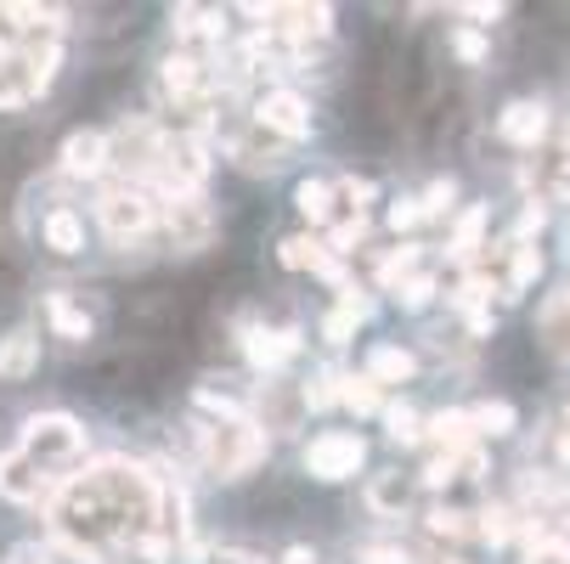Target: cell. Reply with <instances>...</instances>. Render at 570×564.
I'll list each match as a JSON object with an SVG mask.
<instances>
[{"label": "cell", "mask_w": 570, "mask_h": 564, "mask_svg": "<svg viewBox=\"0 0 570 564\" xmlns=\"http://www.w3.org/2000/svg\"><path fill=\"white\" fill-rule=\"evenodd\" d=\"M542 277V249L531 244H514V266H509V299H520L531 283Z\"/></svg>", "instance_id": "cell-30"}, {"label": "cell", "mask_w": 570, "mask_h": 564, "mask_svg": "<svg viewBox=\"0 0 570 564\" xmlns=\"http://www.w3.org/2000/svg\"><path fill=\"white\" fill-rule=\"evenodd\" d=\"M395 299H401V310H430L435 305V277H406L395 288Z\"/></svg>", "instance_id": "cell-36"}, {"label": "cell", "mask_w": 570, "mask_h": 564, "mask_svg": "<svg viewBox=\"0 0 570 564\" xmlns=\"http://www.w3.org/2000/svg\"><path fill=\"white\" fill-rule=\"evenodd\" d=\"M220 564H261V558H255V553H237V547H232V553H220Z\"/></svg>", "instance_id": "cell-49"}, {"label": "cell", "mask_w": 570, "mask_h": 564, "mask_svg": "<svg viewBox=\"0 0 570 564\" xmlns=\"http://www.w3.org/2000/svg\"><path fill=\"white\" fill-rule=\"evenodd\" d=\"M340 400L356 418H367V413H379V384L367 373H340Z\"/></svg>", "instance_id": "cell-25"}, {"label": "cell", "mask_w": 570, "mask_h": 564, "mask_svg": "<svg viewBox=\"0 0 570 564\" xmlns=\"http://www.w3.org/2000/svg\"><path fill=\"white\" fill-rule=\"evenodd\" d=\"M542 220H548V215H542V204H531V209L520 215V231H514V244H525L531 231H542Z\"/></svg>", "instance_id": "cell-45"}, {"label": "cell", "mask_w": 570, "mask_h": 564, "mask_svg": "<svg viewBox=\"0 0 570 564\" xmlns=\"http://www.w3.org/2000/svg\"><path fill=\"white\" fill-rule=\"evenodd\" d=\"M356 564H406V553L401 547H362Z\"/></svg>", "instance_id": "cell-44"}, {"label": "cell", "mask_w": 570, "mask_h": 564, "mask_svg": "<svg viewBox=\"0 0 570 564\" xmlns=\"http://www.w3.org/2000/svg\"><path fill=\"white\" fill-rule=\"evenodd\" d=\"M299 328H261V321H249L243 328V356H249V367L261 373H283L294 356H299Z\"/></svg>", "instance_id": "cell-8"}, {"label": "cell", "mask_w": 570, "mask_h": 564, "mask_svg": "<svg viewBox=\"0 0 570 564\" xmlns=\"http://www.w3.org/2000/svg\"><path fill=\"white\" fill-rule=\"evenodd\" d=\"M406 277H419V244H401L395 255H384V260H379V283H384L390 294H395Z\"/></svg>", "instance_id": "cell-29"}, {"label": "cell", "mask_w": 570, "mask_h": 564, "mask_svg": "<svg viewBox=\"0 0 570 564\" xmlns=\"http://www.w3.org/2000/svg\"><path fill=\"white\" fill-rule=\"evenodd\" d=\"M193 400H198V407H209V413H220V424H226V418H249V400L232 389V378H204V384L193 389Z\"/></svg>", "instance_id": "cell-22"}, {"label": "cell", "mask_w": 570, "mask_h": 564, "mask_svg": "<svg viewBox=\"0 0 570 564\" xmlns=\"http://www.w3.org/2000/svg\"><path fill=\"white\" fill-rule=\"evenodd\" d=\"M158 79H165V91L176 102H204V91H209V68L193 51H170L165 62H158Z\"/></svg>", "instance_id": "cell-12"}, {"label": "cell", "mask_w": 570, "mask_h": 564, "mask_svg": "<svg viewBox=\"0 0 570 564\" xmlns=\"http://www.w3.org/2000/svg\"><path fill=\"white\" fill-rule=\"evenodd\" d=\"M525 564H570V542L564 536H537L525 547Z\"/></svg>", "instance_id": "cell-39"}, {"label": "cell", "mask_w": 570, "mask_h": 564, "mask_svg": "<svg viewBox=\"0 0 570 564\" xmlns=\"http://www.w3.org/2000/svg\"><path fill=\"white\" fill-rule=\"evenodd\" d=\"M537 508H542V520H548V525H570V486H548Z\"/></svg>", "instance_id": "cell-40"}, {"label": "cell", "mask_w": 570, "mask_h": 564, "mask_svg": "<svg viewBox=\"0 0 570 564\" xmlns=\"http://www.w3.org/2000/svg\"><path fill=\"white\" fill-rule=\"evenodd\" d=\"M362 237H367V215H345V220H334V244H328V255H351Z\"/></svg>", "instance_id": "cell-37"}, {"label": "cell", "mask_w": 570, "mask_h": 564, "mask_svg": "<svg viewBox=\"0 0 570 564\" xmlns=\"http://www.w3.org/2000/svg\"><path fill=\"white\" fill-rule=\"evenodd\" d=\"M51 536L62 553L102 564L119 542H141L158 531V474L125 457H102L86 474H68L46 503Z\"/></svg>", "instance_id": "cell-1"}, {"label": "cell", "mask_w": 570, "mask_h": 564, "mask_svg": "<svg viewBox=\"0 0 570 564\" xmlns=\"http://www.w3.org/2000/svg\"><path fill=\"white\" fill-rule=\"evenodd\" d=\"M452 51H458L463 62H485V51H492V46H485L480 29H458V34H452Z\"/></svg>", "instance_id": "cell-42"}, {"label": "cell", "mask_w": 570, "mask_h": 564, "mask_svg": "<svg viewBox=\"0 0 570 564\" xmlns=\"http://www.w3.org/2000/svg\"><path fill=\"white\" fill-rule=\"evenodd\" d=\"M548 192L559 204H570V158H553V176H548Z\"/></svg>", "instance_id": "cell-43"}, {"label": "cell", "mask_w": 570, "mask_h": 564, "mask_svg": "<svg viewBox=\"0 0 570 564\" xmlns=\"http://www.w3.org/2000/svg\"><path fill=\"white\" fill-rule=\"evenodd\" d=\"M463 18H474V23H498L503 7H463Z\"/></svg>", "instance_id": "cell-47"}, {"label": "cell", "mask_w": 570, "mask_h": 564, "mask_svg": "<svg viewBox=\"0 0 570 564\" xmlns=\"http://www.w3.org/2000/svg\"><path fill=\"white\" fill-rule=\"evenodd\" d=\"M108 170V136L102 130H73L62 141V176L68 181H97Z\"/></svg>", "instance_id": "cell-10"}, {"label": "cell", "mask_w": 570, "mask_h": 564, "mask_svg": "<svg viewBox=\"0 0 570 564\" xmlns=\"http://www.w3.org/2000/svg\"><path fill=\"white\" fill-rule=\"evenodd\" d=\"M452 198H458V181H452V176H441V181H430V187H424V198H419V209H424V220H430V215H446V209H452Z\"/></svg>", "instance_id": "cell-38"}, {"label": "cell", "mask_w": 570, "mask_h": 564, "mask_svg": "<svg viewBox=\"0 0 570 564\" xmlns=\"http://www.w3.org/2000/svg\"><path fill=\"white\" fill-rule=\"evenodd\" d=\"M452 564H458V558H452Z\"/></svg>", "instance_id": "cell-52"}, {"label": "cell", "mask_w": 570, "mask_h": 564, "mask_svg": "<svg viewBox=\"0 0 570 564\" xmlns=\"http://www.w3.org/2000/svg\"><path fill=\"white\" fill-rule=\"evenodd\" d=\"M283 564H316V553H311V547H288Z\"/></svg>", "instance_id": "cell-48"}, {"label": "cell", "mask_w": 570, "mask_h": 564, "mask_svg": "<svg viewBox=\"0 0 570 564\" xmlns=\"http://www.w3.org/2000/svg\"><path fill=\"white\" fill-rule=\"evenodd\" d=\"M384 429H390L395 446H419L424 441V418L413 407H384Z\"/></svg>", "instance_id": "cell-32"}, {"label": "cell", "mask_w": 570, "mask_h": 564, "mask_svg": "<svg viewBox=\"0 0 570 564\" xmlns=\"http://www.w3.org/2000/svg\"><path fill=\"white\" fill-rule=\"evenodd\" d=\"M46 316H51V328H57V339H91V310L79 305L73 294H46Z\"/></svg>", "instance_id": "cell-19"}, {"label": "cell", "mask_w": 570, "mask_h": 564, "mask_svg": "<svg viewBox=\"0 0 570 564\" xmlns=\"http://www.w3.org/2000/svg\"><path fill=\"white\" fill-rule=\"evenodd\" d=\"M564 429H570V407H564Z\"/></svg>", "instance_id": "cell-51"}, {"label": "cell", "mask_w": 570, "mask_h": 564, "mask_svg": "<svg viewBox=\"0 0 570 564\" xmlns=\"http://www.w3.org/2000/svg\"><path fill=\"white\" fill-rule=\"evenodd\" d=\"M294 204H299V215L305 220H334V187L328 181H299V192H294Z\"/></svg>", "instance_id": "cell-28"}, {"label": "cell", "mask_w": 570, "mask_h": 564, "mask_svg": "<svg viewBox=\"0 0 570 564\" xmlns=\"http://www.w3.org/2000/svg\"><path fill=\"white\" fill-rule=\"evenodd\" d=\"M255 125H261L266 136H277V141H305V136H311V102H305L299 91L277 86V91H266V97L255 102Z\"/></svg>", "instance_id": "cell-7"}, {"label": "cell", "mask_w": 570, "mask_h": 564, "mask_svg": "<svg viewBox=\"0 0 570 564\" xmlns=\"http://www.w3.org/2000/svg\"><path fill=\"white\" fill-rule=\"evenodd\" d=\"M498 136H503L509 147H537V141L548 136V108H542V102H509V108L498 113Z\"/></svg>", "instance_id": "cell-16"}, {"label": "cell", "mask_w": 570, "mask_h": 564, "mask_svg": "<svg viewBox=\"0 0 570 564\" xmlns=\"http://www.w3.org/2000/svg\"><path fill=\"white\" fill-rule=\"evenodd\" d=\"M474 435H514L520 429V413L509 407V400H480V407L469 413Z\"/></svg>", "instance_id": "cell-24"}, {"label": "cell", "mask_w": 570, "mask_h": 564, "mask_svg": "<svg viewBox=\"0 0 570 564\" xmlns=\"http://www.w3.org/2000/svg\"><path fill=\"white\" fill-rule=\"evenodd\" d=\"M413 373H419V356L406 345H373V356H367V378L373 384H406Z\"/></svg>", "instance_id": "cell-21"}, {"label": "cell", "mask_w": 570, "mask_h": 564, "mask_svg": "<svg viewBox=\"0 0 570 564\" xmlns=\"http://www.w3.org/2000/svg\"><path fill=\"white\" fill-rule=\"evenodd\" d=\"M469 520H474V514H463V508H452V503H435L424 525H430V536H446V542H458V536H469V531H474Z\"/></svg>", "instance_id": "cell-33"}, {"label": "cell", "mask_w": 570, "mask_h": 564, "mask_svg": "<svg viewBox=\"0 0 570 564\" xmlns=\"http://www.w3.org/2000/svg\"><path fill=\"white\" fill-rule=\"evenodd\" d=\"M367 316H373V305H367L356 288H345V294H340V305H334L328 316H322V339H328V345H345Z\"/></svg>", "instance_id": "cell-18"}, {"label": "cell", "mask_w": 570, "mask_h": 564, "mask_svg": "<svg viewBox=\"0 0 570 564\" xmlns=\"http://www.w3.org/2000/svg\"><path fill=\"white\" fill-rule=\"evenodd\" d=\"M537 339H542V350H548L553 362H570V283L542 305V316H537Z\"/></svg>", "instance_id": "cell-15"}, {"label": "cell", "mask_w": 570, "mask_h": 564, "mask_svg": "<svg viewBox=\"0 0 570 564\" xmlns=\"http://www.w3.org/2000/svg\"><path fill=\"white\" fill-rule=\"evenodd\" d=\"M170 29H176V34H204V40H220V34H226L220 12H204V7H176V12H170Z\"/></svg>", "instance_id": "cell-27"}, {"label": "cell", "mask_w": 570, "mask_h": 564, "mask_svg": "<svg viewBox=\"0 0 570 564\" xmlns=\"http://www.w3.org/2000/svg\"><path fill=\"white\" fill-rule=\"evenodd\" d=\"M18 457H29L46 479H68V468L86 457V429H79L68 413H35L29 424H23V441L12 446Z\"/></svg>", "instance_id": "cell-2"}, {"label": "cell", "mask_w": 570, "mask_h": 564, "mask_svg": "<svg viewBox=\"0 0 570 564\" xmlns=\"http://www.w3.org/2000/svg\"><path fill=\"white\" fill-rule=\"evenodd\" d=\"M0 497L7 503H51L57 497V479H46L29 457H18V452H0Z\"/></svg>", "instance_id": "cell-9"}, {"label": "cell", "mask_w": 570, "mask_h": 564, "mask_svg": "<svg viewBox=\"0 0 570 564\" xmlns=\"http://www.w3.org/2000/svg\"><path fill=\"white\" fill-rule=\"evenodd\" d=\"M424 435L441 446V452H463V446H480V435H474V424H469V413H435L430 424H424Z\"/></svg>", "instance_id": "cell-23"}, {"label": "cell", "mask_w": 570, "mask_h": 564, "mask_svg": "<svg viewBox=\"0 0 570 564\" xmlns=\"http://www.w3.org/2000/svg\"><path fill=\"white\" fill-rule=\"evenodd\" d=\"M283 152H288V141H277V136H266L261 125H249V130H237L232 136V158L249 176H272V170H283Z\"/></svg>", "instance_id": "cell-11"}, {"label": "cell", "mask_w": 570, "mask_h": 564, "mask_svg": "<svg viewBox=\"0 0 570 564\" xmlns=\"http://www.w3.org/2000/svg\"><path fill=\"white\" fill-rule=\"evenodd\" d=\"M277 260H283L288 271H311V266L322 260V244H311V237H283V244H277Z\"/></svg>", "instance_id": "cell-34"}, {"label": "cell", "mask_w": 570, "mask_h": 564, "mask_svg": "<svg viewBox=\"0 0 570 564\" xmlns=\"http://www.w3.org/2000/svg\"><path fill=\"white\" fill-rule=\"evenodd\" d=\"M474 520H480L474 531H480L485 542H492V547H503V542H509V536L520 531V514H514V508H503V503H498V508H480Z\"/></svg>", "instance_id": "cell-31"}, {"label": "cell", "mask_w": 570, "mask_h": 564, "mask_svg": "<svg viewBox=\"0 0 570 564\" xmlns=\"http://www.w3.org/2000/svg\"><path fill=\"white\" fill-rule=\"evenodd\" d=\"M419 220H424L419 198H395V204H390V231H395V237H401V231H413Z\"/></svg>", "instance_id": "cell-41"}, {"label": "cell", "mask_w": 570, "mask_h": 564, "mask_svg": "<svg viewBox=\"0 0 570 564\" xmlns=\"http://www.w3.org/2000/svg\"><path fill=\"white\" fill-rule=\"evenodd\" d=\"M35 373H40V334L35 328H12L7 339H0V378L23 384Z\"/></svg>", "instance_id": "cell-14"}, {"label": "cell", "mask_w": 570, "mask_h": 564, "mask_svg": "<svg viewBox=\"0 0 570 564\" xmlns=\"http://www.w3.org/2000/svg\"><path fill=\"white\" fill-rule=\"evenodd\" d=\"M559 463H564V468H570V429H564V435H559Z\"/></svg>", "instance_id": "cell-50"}, {"label": "cell", "mask_w": 570, "mask_h": 564, "mask_svg": "<svg viewBox=\"0 0 570 564\" xmlns=\"http://www.w3.org/2000/svg\"><path fill=\"white\" fill-rule=\"evenodd\" d=\"M40 244H46L51 255H79V249H86V220H79L68 204H57V209L40 220Z\"/></svg>", "instance_id": "cell-17"}, {"label": "cell", "mask_w": 570, "mask_h": 564, "mask_svg": "<svg viewBox=\"0 0 570 564\" xmlns=\"http://www.w3.org/2000/svg\"><path fill=\"white\" fill-rule=\"evenodd\" d=\"M492 294H498V283L492 277H485V271H474V277H463V288L452 294L463 310H485V305H492Z\"/></svg>", "instance_id": "cell-35"}, {"label": "cell", "mask_w": 570, "mask_h": 564, "mask_svg": "<svg viewBox=\"0 0 570 564\" xmlns=\"http://www.w3.org/2000/svg\"><path fill=\"white\" fill-rule=\"evenodd\" d=\"M266 435L255 429V418H215L209 429H198V452H204V463H209V474L215 479H243L249 468H261L266 463Z\"/></svg>", "instance_id": "cell-3"}, {"label": "cell", "mask_w": 570, "mask_h": 564, "mask_svg": "<svg viewBox=\"0 0 570 564\" xmlns=\"http://www.w3.org/2000/svg\"><path fill=\"white\" fill-rule=\"evenodd\" d=\"M7 564H51V553L46 547H35V542H23V547H12V558Z\"/></svg>", "instance_id": "cell-46"}, {"label": "cell", "mask_w": 570, "mask_h": 564, "mask_svg": "<svg viewBox=\"0 0 570 564\" xmlns=\"http://www.w3.org/2000/svg\"><path fill=\"white\" fill-rule=\"evenodd\" d=\"M367 463V441L351 435V429H328L305 446V474L311 479H351L356 468Z\"/></svg>", "instance_id": "cell-6"}, {"label": "cell", "mask_w": 570, "mask_h": 564, "mask_svg": "<svg viewBox=\"0 0 570 564\" xmlns=\"http://www.w3.org/2000/svg\"><path fill=\"white\" fill-rule=\"evenodd\" d=\"M367 508H373V514H406V508H413V479L395 474V468L373 474V486H367Z\"/></svg>", "instance_id": "cell-20"}, {"label": "cell", "mask_w": 570, "mask_h": 564, "mask_svg": "<svg viewBox=\"0 0 570 564\" xmlns=\"http://www.w3.org/2000/svg\"><path fill=\"white\" fill-rule=\"evenodd\" d=\"M158 209H165V231H170V249H176V255H193V249H204L209 237L220 231V220H215V209L204 204V192L165 198Z\"/></svg>", "instance_id": "cell-5"}, {"label": "cell", "mask_w": 570, "mask_h": 564, "mask_svg": "<svg viewBox=\"0 0 570 564\" xmlns=\"http://www.w3.org/2000/svg\"><path fill=\"white\" fill-rule=\"evenodd\" d=\"M40 97V79L29 73L18 40H0V108H23Z\"/></svg>", "instance_id": "cell-13"}, {"label": "cell", "mask_w": 570, "mask_h": 564, "mask_svg": "<svg viewBox=\"0 0 570 564\" xmlns=\"http://www.w3.org/2000/svg\"><path fill=\"white\" fill-rule=\"evenodd\" d=\"M485 226H492V209H485V204H474V209L458 220V231H452V255H458V260H469V255L480 249Z\"/></svg>", "instance_id": "cell-26"}, {"label": "cell", "mask_w": 570, "mask_h": 564, "mask_svg": "<svg viewBox=\"0 0 570 564\" xmlns=\"http://www.w3.org/2000/svg\"><path fill=\"white\" fill-rule=\"evenodd\" d=\"M153 220H158V204H153V192L147 187H136V181H108L102 192H97V226L108 231V244H136V237H147L153 231Z\"/></svg>", "instance_id": "cell-4"}]
</instances>
